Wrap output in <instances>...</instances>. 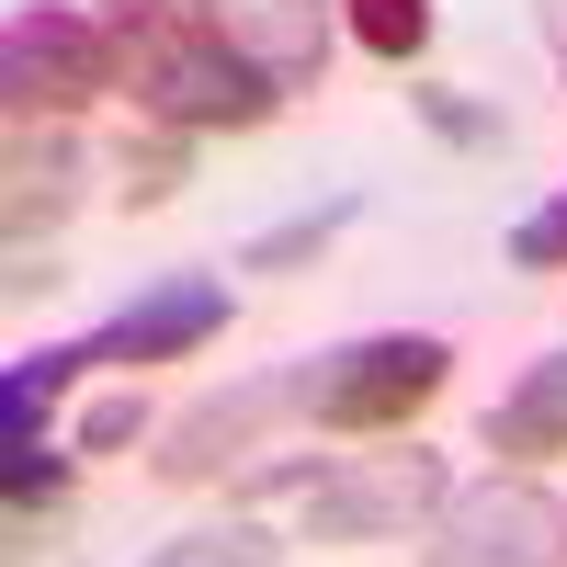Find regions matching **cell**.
<instances>
[{"label": "cell", "instance_id": "1", "mask_svg": "<svg viewBox=\"0 0 567 567\" xmlns=\"http://www.w3.org/2000/svg\"><path fill=\"white\" fill-rule=\"evenodd\" d=\"M114 34H125V80L171 136H239L284 114V80L261 58H239L216 23H194L182 0H103Z\"/></svg>", "mask_w": 567, "mask_h": 567}, {"label": "cell", "instance_id": "2", "mask_svg": "<svg viewBox=\"0 0 567 567\" xmlns=\"http://www.w3.org/2000/svg\"><path fill=\"white\" fill-rule=\"evenodd\" d=\"M443 374H454V352L432 329H363V341H329L296 363V409L341 443H386L443 398Z\"/></svg>", "mask_w": 567, "mask_h": 567}, {"label": "cell", "instance_id": "3", "mask_svg": "<svg viewBox=\"0 0 567 567\" xmlns=\"http://www.w3.org/2000/svg\"><path fill=\"white\" fill-rule=\"evenodd\" d=\"M250 488H296L307 499V545H374V534H409V523H432V511L454 499L443 477V454H318V465H261Z\"/></svg>", "mask_w": 567, "mask_h": 567}, {"label": "cell", "instance_id": "4", "mask_svg": "<svg viewBox=\"0 0 567 567\" xmlns=\"http://www.w3.org/2000/svg\"><path fill=\"white\" fill-rule=\"evenodd\" d=\"M114 80H125L114 12H80V0H23L12 34H0V103H12V125H69L80 103H103Z\"/></svg>", "mask_w": 567, "mask_h": 567}, {"label": "cell", "instance_id": "5", "mask_svg": "<svg viewBox=\"0 0 567 567\" xmlns=\"http://www.w3.org/2000/svg\"><path fill=\"white\" fill-rule=\"evenodd\" d=\"M420 567H567V499L534 477H477L432 511Z\"/></svg>", "mask_w": 567, "mask_h": 567}, {"label": "cell", "instance_id": "6", "mask_svg": "<svg viewBox=\"0 0 567 567\" xmlns=\"http://www.w3.org/2000/svg\"><path fill=\"white\" fill-rule=\"evenodd\" d=\"M284 409H296V374H239V386L194 398V409L159 432V477L194 488V477H227V465H250V454H261V432H272Z\"/></svg>", "mask_w": 567, "mask_h": 567}, {"label": "cell", "instance_id": "7", "mask_svg": "<svg viewBox=\"0 0 567 567\" xmlns=\"http://www.w3.org/2000/svg\"><path fill=\"white\" fill-rule=\"evenodd\" d=\"M216 329H227V284L182 272V284H148L136 307H114L91 329V363H171V352H205Z\"/></svg>", "mask_w": 567, "mask_h": 567}, {"label": "cell", "instance_id": "8", "mask_svg": "<svg viewBox=\"0 0 567 567\" xmlns=\"http://www.w3.org/2000/svg\"><path fill=\"white\" fill-rule=\"evenodd\" d=\"M194 23H216L239 58H261L284 91H318L329 69V0H182Z\"/></svg>", "mask_w": 567, "mask_h": 567}, {"label": "cell", "instance_id": "9", "mask_svg": "<svg viewBox=\"0 0 567 567\" xmlns=\"http://www.w3.org/2000/svg\"><path fill=\"white\" fill-rule=\"evenodd\" d=\"M488 454L499 465H534V454H567V352L523 363V386L488 409Z\"/></svg>", "mask_w": 567, "mask_h": 567}, {"label": "cell", "instance_id": "10", "mask_svg": "<svg viewBox=\"0 0 567 567\" xmlns=\"http://www.w3.org/2000/svg\"><path fill=\"white\" fill-rule=\"evenodd\" d=\"M80 374H91V341H45V352H23L12 374H0V443H34L45 409H58Z\"/></svg>", "mask_w": 567, "mask_h": 567}, {"label": "cell", "instance_id": "11", "mask_svg": "<svg viewBox=\"0 0 567 567\" xmlns=\"http://www.w3.org/2000/svg\"><path fill=\"white\" fill-rule=\"evenodd\" d=\"M69 182H80V148H69V136L34 148V125H23L12 136V250H34V227L69 216Z\"/></svg>", "mask_w": 567, "mask_h": 567}, {"label": "cell", "instance_id": "12", "mask_svg": "<svg viewBox=\"0 0 567 567\" xmlns=\"http://www.w3.org/2000/svg\"><path fill=\"white\" fill-rule=\"evenodd\" d=\"M341 23H352V45H363V58L409 69L420 45H432V0H341Z\"/></svg>", "mask_w": 567, "mask_h": 567}, {"label": "cell", "instance_id": "13", "mask_svg": "<svg viewBox=\"0 0 567 567\" xmlns=\"http://www.w3.org/2000/svg\"><path fill=\"white\" fill-rule=\"evenodd\" d=\"M341 227H352V194H341V205H307V216H284V227H261V239L239 250V272H296V261H318L329 239H341Z\"/></svg>", "mask_w": 567, "mask_h": 567}, {"label": "cell", "instance_id": "14", "mask_svg": "<svg viewBox=\"0 0 567 567\" xmlns=\"http://www.w3.org/2000/svg\"><path fill=\"white\" fill-rule=\"evenodd\" d=\"M148 567H284V545L261 523H205V534H171Z\"/></svg>", "mask_w": 567, "mask_h": 567}, {"label": "cell", "instance_id": "15", "mask_svg": "<svg viewBox=\"0 0 567 567\" xmlns=\"http://www.w3.org/2000/svg\"><path fill=\"white\" fill-rule=\"evenodd\" d=\"M69 465H80V454H58L45 432H34V443H0V499H12V523H34V499L69 488Z\"/></svg>", "mask_w": 567, "mask_h": 567}, {"label": "cell", "instance_id": "16", "mask_svg": "<svg viewBox=\"0 0 567 567\" xmlns=\"http://www.w3.org/2000/svg\"><path fill=\"white\" fill-rule=\"evenodd\" d=\"M136 432H148V398H136V386H125V398H91V420H80L69 454H125Z\"/></svg>", "mask_w": 567, "mask_h": 567}, {"label": "cell", "instance_id": "17", "mask_svg": "<svg viewBox=\"0 0 567 567\" xmlns=\"http://www.w3.org/2000/svg\"><path fill=\"white\" fill-rule=\"evenodd\" d=\"M511 261H523V272H556L567 261V194H545L523 227H511Z\"/></svg>", "mask_w": 567, "mask_h": 567}, {"label": "cell", "instance_id": "18", "mask_svg": "<svg viewBox=\"0 0 567 567\" xmlns=\"http://www.w3.org/2000/svg\"><path fill=\"white\" fill-rule=\"evenodd\" d=\"M420 114H432V136H454V148H488L499 136V114H477V103H454V91H409Z\"/></svg>", "mask_w": 567, "mask_h": 567}, {"label": "cell", "instance_id": "19", "mask_svg": "<svg viewBox=\"0 0 567 567\" xmlns=\"http://www.w3.org/2000/svg\"><path fill=\"white\" fill-rule=\"evenodd\" d=\"M534 23H545V58H556V80H567V0H534Z\"/></svg>", "mask_w": 567, "mask_h": 567}]
</instances>
